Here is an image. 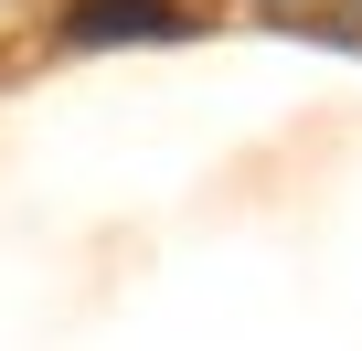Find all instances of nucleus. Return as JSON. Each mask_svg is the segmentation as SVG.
I'll use <instances>...</instances> for the list:
<instances>
[{
  "label": "nucleus",
  "instance_id": "obj_1",
  "mask_svg": "<svg viewBox=\"0 0 362 351\" xmlns=\"http://www.w3.org/2000/svg\"><path fill=\"white\" fill-rule=\"evenodd\" d=\"M160 43V32H181V11L170 0H75L64 11V43Z\"/></svg>",
  "mask_w": 362,
  "mask_h": 351
}]
</instances>
